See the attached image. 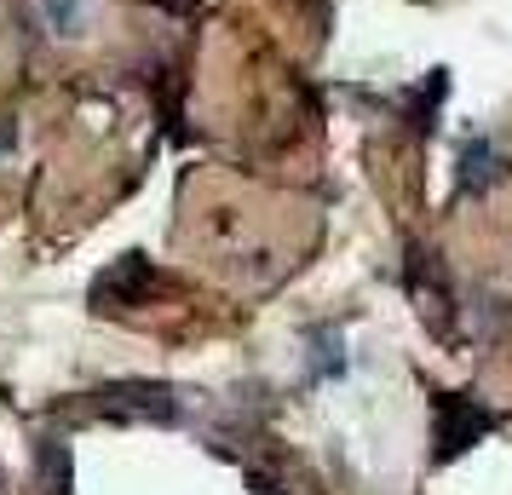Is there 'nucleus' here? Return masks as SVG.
I'll return each mask as SVG.
<instances>
[{"label":"nucleus","instance_id":"1","mask_svg":"<svg viewBox=\"0 0 512 495\" xmlns=\"http://www.w3.org/2000/svg\"><path fill=\"white\" fill-rule=\"evenodd\" d=\"M489 426V415L484 409H466V403H455V398H443V432H438V444H443V455H455V449H466L478 432Z\"/></svg>","mask_w":512,"mask_h":495}]
</instances>
